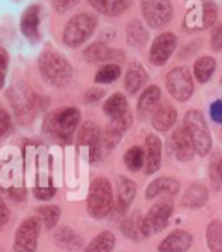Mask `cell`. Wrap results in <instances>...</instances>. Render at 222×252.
Masks as SVG:
<instances>
[{
	"label": "cell",
	"instance_id": "cell-4",
	"mask_svg": "<svg viewBox=\"0 0 222 252\" xmlns=\"http://www.w3.org/2000/svg\"><path fill=\"white\" fill-rule=\"evenodd\" d=\"M183 127L186 128L189 137L192 139L195 153L199 156L209 154V151L212 150V136L203 113L195 109L189 110L185 115Z\"/></svg>",
	"mask_w": 222,
	"mask_h": 252
},
{
	"label": "cell",
	"instance_id": "cell-44",
	"mask_svg": "<svg viewBox=\"0 0 222 252\" xmlns=\"http://www.w3.org/2000/svg\"><path fill=\"white\" fill-rule=\"evenodd\" d=\"M9 63V56L5 49L0 47V71H5Z\"/></svg>",
	"mask_w": 222,
	"mask_h": 252
},
{
	"label": "cell",
	"instance_id": "cell-15",
	"mask_svg": "<svg viewBox=\"0 0 222 252\" xmlns=\"http://www.w3.org/2000/svg\"><path fill=\"white\" fill-rule=\"evenodd\" d=\"M8 98H9L14 110L18 113V115H25V113L31 112L33 109V104H35V97L32 95L29 88L23 83L14 85L9 89Z\"/></svg>",
	"mask_w": 222,
	"mask_h": 252
},
{
	"label": "cell",
	"instance_id": "cell-13",
	"mask_svg": "<svg viewBox=\"0 0 222 252\" xmlns=\"http://www.w3.org/2000/svg\"><path fill=\"white\" fill-rule=\"evenodd\" d=\"M145 151V165L144 171L147 175L158 172L162 163V142L156 134H148L144 144Z\"/></svg>",
	"mask_w": 222,
	"mask_h": 252
},
{
	"label": "cell",
	"instance_id": "cell-34",
	"mask_svg": "<svg viewBox=\"0 0 222 252\" xmlns=\"http://www.w3.org/2000/svg\"><path fill=\"white\" fill-rule=\"evenodd\" d=\"M121 76V66L118 63H106L95 74L97 83H112Z\"/></svg>",
	"mask_w": 222,
	"mask_h": 252
},
{
	"label": "cell",
	"instance_id": "cell-39",
	"mask_svg": "<svg viewBox=\"0 0 222 252\" xmlns=\"http://www.w3.org/2000/svg\"><path fill=\"white\" fill-rule=\"evenodd\" d=\"M33 193H35V196H36L38 199H41V201H49V199H52V198L55 196L56 189L52 188V186H39V188L35 189Z\"/></svg>",
	"mask_w": 222,
	"mask_h": 252
},
{
	"label": "cell",
	"instance_id": "cell-43",
	"mask_svg": "<svg viewBox=\"0 0 222 252\" xmlns=\"http://www.w3.org/2000/svg\"><path fill=\"white\" fill-rule=\"evenodd\" d=\"M9 220V210L6 207V204L0 199V226H3Z\"/></svg>",
	"mask_w": 222,
	"mask_h": 252
},
{
	"label": "cell",
	"instance_id": "cell-25",
	"mask_svg": "<svg viewBox=\"0 0 222 252\" xmlns=\"http://www.w3.org/2000/svg\"><path fill=\"white\" fill-rule=\"evenodd\" d=\"M209 198V192L206 186L203 185H192L188 188V190L183 195L182 205H185L186 209H199L203 207Z\"/></svg>",
	"mask_w": 222,
	"mask_h": 252
},
{
	"label": "cell",
	"instance_id": "cell-10",
	"mask_svg": "<svg viewBox=\"0 0 222 252\" xmlns=\"http://www.w3.org/2000/svg\"><path fill=\"white\" fill-rule=\"evenodd\" d=\"M171 215H172V204L171 202L163 201L160 204L153 205V207L150 209V212L142 219V223H141L142 236H154V234L163 231L168 225Z\"/></svg>",
	"mask_w": 222,
	"mask_h": 252
},
{
	"label": "cell",
	"instance_id": "cell-22",
	"mask_svg": "<svg viewBox=\"0 0 222 252\" xmlns=\"http://www.w3.org/2000/svg\"><path fill=\"white\" fill-rule=\"evenodd\" d=\"M177 121V110L171 104H160L151 117V124L158 131L169 130Z\"/></svg>",
	"mask_w": 222,
	"mask_h": 252
},
{
	"label": "cell",
	"instance_id": "cell-19",
	"mask_svg": "<svg viewBox=\"0 0 222 252\" xmlns=\"http://www.w3.org/2000/svg\"><path fill=\"white\" fill-rule=\"evenodd\" d=\"M192 246V236L185 230H175L159 243V252H186Z\"/></svg>",
	"mask_w": 222,
	"mask_h": 252
},
{
	"label": "cell",
	"instance_id": "cell-5",
	"mask_svg": "<svg viewBox=\"0 0 222 252\" xmlns=\"http://www.w3.org/2000/svg\"><path fill=\"white\" fill-rule=\"evenodd\" d=\"M98 25V20L95 15L90 12L77 14L68 20V23L63 28L62 39L68 47H79L88 38H90Z\"/></svg>",
	"mask_w": 222,
	"mask_h": 252
},
{
	"label": "cell",
	"instance_id": "cell-38",
	"mask_svg": "<svg viewBox=\"0 0 222 252\" xmlns=\"http://www.w3.org/2000/svg\"><path fill=\"white\" fill-rule=\"evenodd\" d=\"M52 6L58 12H66L79 5L80 0H50Z\"/></svg>",
	"mask_w": 222,
	"mask_h": 252
},
{
	"label": "cell",
	"instance_id": "cell-46",
	"mask_svg": "<svg viewBox=\"0 0 222 252\" xmlns=\"http://www.w3.org/2000/svg\"><path fill=\"white\" fill-rule=\"evenodd\" d=\"M3 85H5V73L0 71V89L3 88Z\"/></svg>",
	"mask_w": 222,
	"mask_h": 252
},
{
	"label": "cell",
	"instance_id": "cell-35",
	"mask_svg": "<svg viewBox=\"0 0 222 252\" xmlns=\"http://www.w3.org/2000/svg\"><path fill=\"white\" fill-rule=\"evenodd\" d=\"M141 223H142V220H139V216L136 213V215H133V216H130V218H127V219L123 220V223H121V231H123V234L126 237H128L131 240H138L139 236L142 234V231H141Z\"/></svg>",
	"mask_w": 222,
	"mask_h": 252
},
{
	"label": "cell",
	"instance_id": "cell-33",
	"mask_svg": "<svg viewBox=\"0 0 222 252\" xmlns=\"http://www.w3.org/2000/svg\"><path fill=\"white\" fill-rule=\"evenodd\" d=\"M124 163L133 172L139 171L145 165V151H144V148L131 147L130 150H127L126 154H124Z\"/></svg>",
	"mask_w": 222,
	"mask_h": 252
},
{
	"label": "cell",
	"instance_id": "cell-11",
	"mask_svg": "<svg viewBox=\"0 0 222 252\" xmlns=\"http://www.w3.org/2000/svg\"><path fill=\"white\" fill-rule=\"evenodd\" d=\"M177 49V36L172 32H162L153 41L150 49V62L154 66H163Z\"/></svg>",
	"mask_w": 222,
	"mask_h": 252
},
{
	"label": "cell",
	"instance_id": "cell-2",
	"mask_svg": "<svg viewBox=\"0 0 222 252\" xmlns=\"http://www.w3.org/2000/svg\"><path fill=\"white\" fill-rule=\"evenodd\" d=\"M216 18L218 6L213 0H192L183 20V28L189 32L212 29Z\"/></svg>",
	"mask_w": 222,
	"mask_h": 252
},
{
	"label": "cell",
	"instance_id": "cell-8",
	"mask_svg": "<svg viewBox=\"0 0 222 252\" xmlns=\"http://www.w3.org/2000/svg\"><path fill=\"white\" fill-rule=\"evenodd\" d=\"M166 89L177 101H188L193 94V79L186 66H175L166 74Z\"/></svg>",
	"mask_w": 222,
	"mask_h": 252
},
{
	"label": "cell",
	"instance_id": "cell-12",
	"mask_svg": "<svg viewBox=\"0 0 222 252\" xmlns=\"http://www.w3.org/2000/svg\"><path fill=\"white\" fill-rule=\"evenodd\" d=\"M83 58L90 63H118L124 59L123 50L109 47L106 42L97 41L83 50Z\"/></svg>",
	"mask_w": 222,
	"mask_h": 252
},
{
	"label": "cell",
	"instance_id": "cell-48",
	"mask_svg": "<svg viewBox=\"0 0 222 252\" xmlns=\"http://www.w3.org/2000/svg\"><path fill=\"white\" fill-rule=\"evenodd\" d=\"M221 85H222V80H221Z\"/></svg>",
	"mask_w": 222,
	"mask_h": 252
},
{
	"label": "cell",
	"instance_id": "cell-20",
	"mask_svg": "<svg viewBox=\"0 0 222 252\" xmlns=\"http://www.w3.org/2000/svg\"><path fill=\"white\" fill-rule=\"evenodd\" d=\"M160 98H162V91L159 86L151 85L144 89V93L141 94L138 100V113L141 118H145L150 113H154L156 109L160 106Z\"/></svg>",
	"mask_w": 222,
	"mask_h": 252
},
{
	"label": "cell",
	"instance_id": "cell-17",
	"mask_svg": "<svg viewBox=\"0 0 222 252\" xmlns=\"http://www.w3.org/2000/svg\"><path fill=\"white\" fill-rule=\"evenodd\" d=\"M136 196V185L127 177H118L117 180V202L115 209L118 213H126Z\"/></svg>",
	"mask_w": 222,
	"mask_h": 252
},
{
	"label": "cell",
	"instance_id": "cell-41",
	"mask_svg": "<svg viewBox=\"0 0 222 252\" xmlns=\"http://www.w3.org/2000/svg\"><path fill=\"white\" fill-rule=\"evenodd\" d=\"M103 95H104V91H103V89L91 88V89H88V91H86L85 100H86V103H95V101H98Z\"/></svg>",
	"mask_w": 222,
	"mask_h": 252
},
{
	"label": "cell",
	"instance_id": "cell-16",
	"mask_svg": "<svg viewBox=\"0 0 222 252\" xmlns=\"http://www.w3.org/2000/svg\"><path fill=\"white\" fill-rule=\"evenodd\" d=\"M39 11L41 8L38 5H31L20 18V31L31 42L39 39Z\"/></svg>",
	"mask_w": 222,
	"mask_h": 252
},
{
	"label": "cell",
	"instance_id": "cell-28",
	"mask_svg": "<svg viewBox=\"0 0 222 252\" xmlns=\"http://www.w3.org/2000/svg\"><path fill=\"white\" fill-rule=\"evenodd\" d=\"M215 70H216V61L212 56H201L193 63V76L199 83L209 82Z\"/></svg>",
	"mask_w": 222,
	"mask_h": 252
},
{
	"label": "cell",
	"instance_id": "cell-31",
	"mask_svg": "<svg viewBox=\"0 0 222 252\" xmlns=\"http://www.w3.org/2000/svg\"><path fill=\"white\" fill-rule=\"evenodd\" d=\"M41 223L44 225L46 230H53L55 226H58V222L61 219V209L58 205H42L38 209V216H36Z\"/></svg>",
	"mask_w": 222,
	"mask_h": 252
},
{
	"label": "cell",
	"instance_id": "cell-47",
	"mask_svg": "<svg viewBox=\"0 0 222 252\" xmlns=\"http://www.w3.org/2000/svg\"><path fill=\"white\" fill-rule=\"evenodd\" d=\"M218 175H219V180L222 181V160L219 162V166H218Z\"/></svg>",
	"mask_w": 222,
	"mask_h": 252
},
{
	"label": "cell",
	"instance_id": "cell-9",
	"mask_svg": "<svg viewBox=\"0 0 222 252\" xmlns=\"http://www.w3.org/2000/svg\"><path fill=\"white\" fill-rule=\"evenodd\" d=\"M41 231V220L38 218H26L15 231L14 251L15 252H36Z\"/></svg>",
	"mask_w": 222,
	"mask_h": 252
},
{
	"label": "cell",
	"instance_id": "cell-26",
	"mask_svg": "<svg viewBox=\"0 0 222 252\" xmlns=\"http://www.w3.org/2000/svg\"><path fill=\"white\" fill-rule=\"evenodd\" d=\"M103 112H104V115L109 117L110 120H117V118L123 117L124 113L128 112V104H127L126 97L120 93L112 94L104 101Z\"/></svg>",
	"mask_w": 222,
	"mask_h": 252
},
{
	"label": "cell",
	"instance_id": "cell-32",
	"mask_svg": "<svg viewBox=\"0 0 222 252\" xmlns=\"http://www.w3.org/2000/svg\"><path fill=\"white\" fill-rule=\"evenodd\" d=\"M207 246L212 252H222V222L212 220L206 230Z\"/></svg>",
	"mask_w": 222,
	"mask_h": 252
},
{
	"label": "cell",
	"instance_id": "cell-30",
	"mask_svg": "<svg viewBox=\"0 0 222 252\" xmlns=\"http://www.w3.org/2000/svg\"><path fill=\"white\" fill-rule=\"evenodd\" d=\"M101 130L98 128V126L95 123H91V121H86L85 124H82L80 130H79V134H77V142L79 145H85V147H93L95 145L100 137H101Z\"/></svg>",
	"mask_w": 222,
	"mask_h": 252
},
{
	"label": "cell",
	"instance_id": "cell-27",
	"mask_svg": "<svg viewBox=\"0 0 222 252\" xmlns=\"http://www.w3.org/2000/svg\"><path fill=\"white\" fill-rule=\"evenodd\" d=\"M126 35H127V42L128 45L135 49H141L145 45L147 39H148V32L145 29V26L139 20H131L128 25H127V31H126Z\"/></svg>",
	"mask_w": 222,
	"mask_h": 252
},
{
	"label": "cell",
	"instance_id": "cell-21",
	"mask_svg": "<svg viewBox=\"0 0 222 252\" xmlns=\"http://www.w3.org/2000/svg\"><path fill=\"white\" fill-rule=\"evenodd\" d=\"M180 190V183L175 178L171 177H160L154 180L151 185L145 190V198L147 199H154L159 195H168V196H175Z\"/></svg>",
	"mask_w": 222,
	"mask_h": 252
},
{
	"label": "cell",
	"instance_id": "cell-14",
	"mask_svg": "<svg viewBox=\"0 0 222 252\" xmlns=\"http://www.w3.org/2000/svg\"><path fill=\"white\" fill-rule=\"evenodd\" d=\"M171 147H172V151H174V156L177 157V160H180L183 163L192 160V157L195 154V147H193L192 139L189 137L185 127L175 128V131L171 136Z\"/></svg>",
	"mask_w": 222,
	"mask_h": 252
},
{
	"label": "cell",
	"instance_id": "cell-36",
	"mask_svg": "<svg viewBox=\"0 0 222 252\" xmlns=\"http://www.w3.org/2000/svg\"><path fill=\"white\" fill-rule=\"evenodd\" d=\"M131 123H133V117H131L130 112H127V113H124L123 117H120L117 120H110V124L109 126L117 128V130H120L121 133H124L131 126Z\"/></svg>",
	"mask_w": 222,
	"mask_h": 252
},
{
	"label": "cell",
	"instance_id": "cell-7",
	"mask_svg": "<svg viewBox=\"0 0 222 252\" xmlns=\"http://www.w3.org/2000/svg\"><path fill=\"white\" fill-rule=\"evenodd\" d=\"M141 11L151 29L166 28L174 15L169 0H141Z\"/></svg>",
	"mask_w": 222,
	"mask_h": 252
},
{
	"label": "cell",
	"instance_id": "cell-18",
	"mask_svg": "<svg viewBox=\"0 0 222 252\" xmlns=\"http://www.w3.org/2000/svg\"><path fill=\"white\" fill-rule=\"evenodd\" d=\"M147 80H148V73L144 68V65L139 62H133L127 68V73H126V79H124L126 91L130 95H136L145 86Z\"/></svg>",
	"mask_w": 222,
	"mask_h": 252
},
{
	"label": "cell",
	"instance_id": "cell-42",
	"mask_svg": "<svg viewBox=\"0 0 222 252\" xmlns=\"http://www.w3.org/2000/svg\"><path fill=\"white\" fill-rule=\"evenodd\" d=\"M11 127V117L6 110L0 109V136H3L5 133H8Z\"/></svg>",
	"mask_w": 222,
	"mask_h": 252
},
{
	"label": "cell",
	"instance_id": "cell-37",
	"mask_svg": "<svg viewBox=\"0 0 222 252\" xmlns=\"http://www.w3.org/2000/svg\"><path fill=\"white\" fill-rule=\"evenodd\" d=\"M210 44L215 52L222 50V25H215L210 32Z\"/></svg>",
	"mask_w": 222,
	"mask_h": 252
},
{
	"label": "cell",
	"instance_id": "cell-6",
	"mask_svg": "<svg viewBox=\"0 0 222 252\" xmlns=\"http://www.w3.org/2000/svg\"><path fill=\"white\" fill-rule=\"evenodd\" d=\"M80 123V112L76 107H63L53 112L47 126L49 130L62 141L68 142Z\"/></svg>",
	"mask_w": 222,
	"mask_h": 252
},
{
	"label": "cell",
	"instance_id": "cell-45",
	"mask_svg": "<svg viewBox=\"0 0 222 252\" xmlns=\"http://www.w3.org/2000/svg\"><path fill=\"white\" fill-rule=\"evenodd\" d=\"M11 195L14 196V199H25V196H26V192H25V189H12L11 190Z\"/></svg>",
	"mask_w": 222,
	"mask_h": 252
},
{
	"label": "cell",
	"instance_id": "cell-40",
	"mask_svg": "<svg viewBox=\"0 0 222 252\" xmlns=\"http://www.w3.org/2000/svg\"><path fill=\"white\" fill-rule=\"evenodd\" d=\"M210 117L215 123L222 124V100H216L210 104Z\"/></svg>",
	"mask_w": 222,
	"mask_h": 252
},
{
	"label": "cell",
	"instance_id": "cell-3",
	"mask_svg": "<svg viewBox=\"0 0 222 252\" xmlns=\"http://www.w3.org/2000/svg\"><path fill=\"white\" fill-rule=\"evenodd\" d=\"M86 205H88V212H90V215L97 219L106 218L110 212H112L114 192H112V186H110L109 180L100 177L91 183L90 192H88Z\"/></svg>",
	"mask_w": 222,
	"mask_h": 252
},
{
	"label": "cell",
	"instance_id": "cell-24",
	"mask_svg": "<svg viewBox=\"0 0 222 252\" xmlns=\"http://www.w3.org/2000/svg\"><path fill=\"white\" fill-rule=\"evenodd\" d=\"M88 2L94 9L104 15L118 17L130 6L131 0H88Z\"/></svg>",
	"mask_w": 222,
	"mask_h": 252
},
{
	"label": "cell",
	"instance_id": "cell-23",
	"mask_svg": "<svg viewBox=\"0 0 222 252\" xmlns=\"http://www.w3.org/2000/svg\"><path fill=\"white\" fill-rule=\"evenodd\" d=\"M55 242L66 251H79L83 246V237L70 226H61L55 234Z\"/></svg>",
	"mask_w": 222,
	"mask_h": 252
},
{
	"label": "cell",
	"instance_id": "cell-1",
	"mask_svg": "<svg viewBox=\"0 0 222 252\" xmlns=\"http://www.w3.org/2000/svg\"><path fill=\"white\" fill-rule=\"evenodd\" d=\"M38 70L41 77L53 86H65L73 77L70 62L53 52H42L38 59Z\"/></svg>",
	"mask_w": 222,
	"mask_h": 252
},
{
	"label": "cell",
	"instance_id": "cell-29",
	"mask_svg": "<svg viewBox=\"0 0 222 252\" xmlns=\"http://www.w3.org/2000/svg\"><path fill=\"white\" fill-rule=\"evenodd\" d=\"M115 248V236L110 231H101L95 236L83 252H112Z\"/></svg>",
	"mask_w": 222,
	"mask_h": 252
}]
</instances>
